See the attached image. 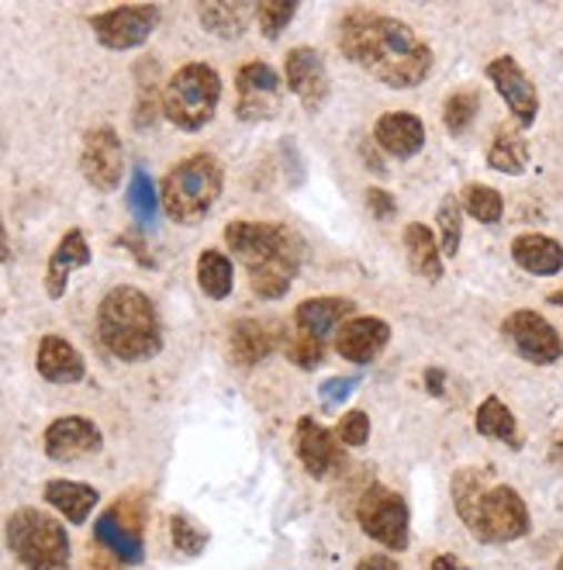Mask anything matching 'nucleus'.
Returning a JSON list of instances; mask_svg holds the SVG:
<instances>
[{"instance_id":"obj_50","label":"nucleus","mask_w":563,"mask_h":570,"mask_svg":"<svg viewBox=\"0 0 563 570\" xmlns=\"http://www.w3.org/2000/svg\"><path fill=\"white\" fill-rule=\"evenodd\" d=\"M556 570H563V553H560V563H556Z\"/></svg>"},{"instance_id":"obj_33","label":"nucleus","mask_w":563,"mask_h":570,"mask_svg":"<svg viewBox=\"0 0 563 570\" xmlns=\"http://www.w3.org/2000/svg\"><path fill=\"white\" fill-rule=\"evenodd\" d=\"M129 211L135 214V221L142 229H152L155 221V211H160V194H155V183L145 170H135L132 173V183H129Z\"/></svg>"},{"instance_id":"obj_38","label":"nucleus","mask_w":563,"mask_h":570,"mask_svg":"<svg viewBox=\"0 0 563 570\" xmlns=\"http://www.w3.org/2000/svg\"><path fill=\"white\" fill-rule=\"evenodd\" d=\"M339 442L342 447H366V439H370V416L366 411H346V416L339 419V429H335Z\"/></svg>"},{"instance_id":"obj_46","label":"nucleus","mask_w":563,"mask_h":570,"mask_svg":"<svg viewBox=\"0 0 563 570\" xmlns=\"http://www.w3.org/2000/svg\"><path fill=\"white\" fill-rule=\"evenodd\" d=\"M11 260V246H8V229H4V218H0V267Z\"/></svg>"},{"instance_id":"obj_1","label":"nucleus","mask_w":563,"mask_h":570,"mask_svg":"<svg viewBox=\"0 0 563 570\" xmlns=\"http://www.w3.org/2000/svg\"><path fill=\"white\" fill-rule=\"evenodd\" d=\"M339 49L391 90H412L432 73V49L412 24L378 11H353L339 28Z\"/></svg>"},{"instance_id":"obj_8","label":"nucleus","mask_w":563,"mask_h":570,"mask_svg":"<svg viewBox=\"0 0 563 570\" xmlns=\"http://www.w3.org/2000/svg\"><path fill=\"white\" fill-rule=\"evenodd\" d=\"M356 519L363 526V532L370 536V540H378L381 547L401 553L404 547H409V504H404V498L384 484H370L356 504Z\"/></svg>"},{"instance_id":"obj_10","label":"nucleus","mask_w":563,"mask_h":570,"mask_svg":"<svg viewBox=\"0 0 563 570\" xmlns=\"http://www.w3.org/2000/svg\"><path fill=\"white\" fill-rule=\"evenodd\" d=\"M284 108V80L270 62H245L235 73V118L239 121H270Z\"/></svg>"},{"instance_id":"obj_39","label":"nucleus","mask_w":563,"mask_h":570,"mask_svg":"<svg viewBox=\"0 0 563 570\" xmlns=\"http://www.w3.org/2000/svg\"><path fill=\"white\" fill-rule=\"evenodd\" d=\"M163 111V98L149 80H139V104H135V129H152Z\"/></svg>"},{"instance_id":"obj_37","label":"nucleus","mask_w":563,"mask_h":570,"mask_svg":"<svg viewBox=\"0 0 563 570\" xmlns=\"http://www.w3.org/2000/svg\"><path fill=\"white\" fill-rule=\"evenodd\" d=\"M284 353H288V360H291L294 367H301V370H315V367L325 360V342L294 329V332L288 336V342H284Z\"/></svg>"},{"instance_id":"obj_30","label":"nucleus","mask_w":563,"mask_h":570,"mask_svg":"<svg viewBox=\"0 0 563 570\" xmlns=\"http://www.w3.org/2000/svg\"><path fill=\"white\" fill-rule=\"evenodd\" d=\"M487 167L497 170V173H509V177L525 173V167H529L525 139L515 129H497V136H494V142L487 149Z\"/></svg>"},{"instance_id":"obj_43","label":"nucleus","mask_w":563,"mask_h":570,"mask_svg":"<svg viewBox=\"0 0 563 570\" xmlns=\"http://www.w3.org/2000/svg\"><path fill=\"white\" fill-rule=\"evenodd\" d=\"M425 388H429V394L440 398V394L446 391V373H443L440 367H429V370H425Z\"/></svg>"},{"instance_id":"obj_16","label":"nucleus","mask_w":563,"mask_h":570,"mask_svg":"<svg viewBox=\"0 0 563 570\" xmlns=\"http://www.w3.org/2000/svg\"><path fill=\"white\" fill-rule=\"evenodd\" d=\"M284 73H288V87L294 90V98L308 108V111H322L332 83H329V70H325V59L311 49V46H298L288 52L284 59Z\"/></svg>"},{"instance_id":"obj_9","label":"nucleus","mask_w":563,"mask_h":570,"mask_svg":"<svg viewBox=\"0 0 563 570\" xmlns=\"http://www.w3.org/2000/svg\"><path fill=\"white\" fill-rule=\"evenodd\" d=\"M93 540L118 563H142V501L124 494L93 522Z\"/></svg>"},{"instance_id":"obj_19","label":"nucleus","mask_w":563,"mask_h":570,"mask_svg":"<svg viewBox=\"0 0 563 570\" xmlns=\"http://www.w3.org/2000/svg\"><path fill=\"white\" fill-rule=\"evenodd\" d=\"M90 260H93V252L87 246V236L80 229H70L67 236L59 239V246L52 249V257L46 263V294L52 301H59L70 288V277L77 270L90 267Z\"/></svg>"},{"instance_id":"obj_22","label":"nucleus","mask_w":563,"mask_h":570,"mask_svg":"<svg viewBox=\"0 0 563 570\" xmlns=\"http://www.w3.org/2000/svg\"><path fill=\"white\" fill-rule=\"evenodd\" d=\"M353 308L356 304L346 298H308L294 311V329L325 342L329 332H339V326H346L353 319Z\"/></svg>"},{"instance_id":"obj_21","label":"nucleus","mask_w":563,"mask_h":570,"mask_svg":"<svg viewBox=\"0 0 563 570\" xmlns=\"http://www.w3.org/2000/svg\"><path fill=\"white\" fill-rule=\"evenodd\" d=\"M36 370L49 384H80L87 377V363L80 350L62 336H42L39 353H36Z\"/></svg>"},{"instance_id":"obj_28","label":"nucleus","mask_w":563,"mask_h":570,"mask_svg":"<svg viewBox=\"0 0 563 570\" xmlns=\"http://www.w3.org/2000/svg\"><path fill=\"white\" fill-rule=\"evenodd\" d=\"M474 426L481 436L487 439H497V442H505V447L519 450L522 447V439H519V422L512 416V408L502 401V398H484L481 408H477V416H474Z\"/></svg>"},{"instance_id":"obj_13","label":"nucleus","mask_w":563,"mask_h":570,"mask_svg":"<svg viewBox=\"0 0 563 570\" xmlns=\"http://www.w3.org/2000/svg\"><path fill=\"white\" fill-rule=\"evenodd\" d=\"M80 170L87 183L101 194H114L124 177V146L114 129L101 124L83 136V152H80Z\"/></svg>"},{"instance_id":"obj_3","label":"nucleus","mask_w":563,"mask_h":570,"mask_svg":"<svg viewBox=\"0 0 563 570\" xmlns=\"http://www.w3.org/2000/svg\"><path fill=\"white\" fill-rule=\"evenodd\" d=\"M98 339L121 363H145L163 350V326L145 291L111 288L98 308Z\"/></svg>"},{"instance_id":"obj_35","label":"nucleus","mask_w":563,"mask_h":570,"mask_svg":"<svg viewBox=\"0 0 563 570\" xmlns=\"http://www.w3.org/2000/svg\"><path fill=\"white\" fill-rule=\"evenodd\" d=\"M435 221H440V249L443 257H456L460 252V239H463V211H460V198H443L440 211H435Z\"/></svg>"},{"instance_id":"obj_48","label":"nucleus","mask_w":563,"mask_h":570,"mask_svg":"<svg viewBox=\"0 0 563 570\" xmlns=\"http://www.w3.org/2000/svg\"><path fill=\"white\" fill-rule=\"evenodd\" d=\"M546 304H556V308H563V288H560V291H553V294L546 298Z\"/></svg>"},{"instance_id":"obj_4","label":"nucleus","mask_w":563,"mask_h":570,"mask_svg":"<svg viewBox=\"0 0 563 570\" xmlns=\"http://www.w3.org/2000/svg\"><path fill=\"white\" fill-rule=\"evenodd\" d=\"M225 170L211 152H194L180 160L160 183V204L177 226H198L222 198Z\"/></svg>"},{"instance_id":"obj_17","label":"nucleus","mask_w":563,"mask_h":570,"mask_svg":"<svg viewBox=\"0 0 563 570\" xmlns=\"http://www.w3.org/2000/svg\"><path fill=\"white\" fill-rule=\"evenodd\" d=\"M388 342H391V326L384 319H378V314H356L346 326H339L335 353L356 367H366L370 360H378V353Z\"/></svg>"},{"instance_id":"obj_25","label":"nucleus","mask_w":563,"mask_h":570,"mask_svg":"<svg viewBox=\"0 0 563 570\" xmlns=\"http://www.w3.org/2000/svg\"><path fill=\"white\" fill-rule=\"evenodd\" d=\"M42 494H46V501L52 504V509L73 526H83L90 519V512L98 509V501H101L98 491H93L90 484H80V481H49Z\"/></svg>"},{"instance_id":"obj_45","label":"nucleus","mask_w":563,"mask_h":570,"mask_svg":"<svg viewBox=\"0 0 563 570\" xmlns=\"http://www.w3.org/2000/svg\"><path fill=\"white\" fill-rule=\"evenodd\" d=\"M121 242H129V246H132V252H135V257H139V263L152 267V257H145V246H142V239H139L135 232H129V236H121Z\"/></svg>"},{"instance_id":"obj_26","label":"nucleus","mask_w":563,"mask_h":570,"mask_svg":"<svg viewBox=\"0 0 563 570\" xmlns=\"http://www.w3.org/2000/svg\"><path fill=\"white\" fill-rule=\"evenodd\" d=\"M404 252H409V263L412 270L435 283L443 277V249H440V239L432 236V229H425L422 221H412L409 229H404Z\"/></svg>"},{"instance_id":"obj_5","label":"nucleus","mask_w":563,"mask_h":570,"mask_svg":"<svg viewBox=\"0 0 563 570\" xmlns=\"http://www.w3.org/2000/svg\"><path fill=\"white\" fill-rule=\"evenodd\" d=\"M222 101V77L208 62H187L163 87V114L183 132H201Z\"/></svg>"},{"instance_id":"obj_14","label":"nucleus","mask_w":563,"mask_h":570,"mask_svg":"<svg viewBox=\"0 0 563 570\" xmlns=\"http://www.w3.org/2000/svg\"><path fill=\"white\" fill-rule=\"evenodd\" d=\"M487 80L494 83V90L502 93V101L509 104L515 124L529 129L540 114V93L533 87V80L525 77V70L515 62V56H497L487 62Z\"/></svg>"},{"instance_id":"obj_42","label":"nucleus","mask_w":563,"mask_h":570,"mask_svg":"<svg viewBox=\"0 0 563 570\" xmlns=\"http://www.w3.org/2000/svg\"><path fill=\"white\" fill-rule=\"evenodd\" d=\"M356 570H401V567H398V560L388 557V553H370V557L360 560Z\"/></svg>"},{"instance_id":"obj_40","label":"nucleus","mask_w":563,"mask_h":570,"mask_svg":"<svg viewBox=\"0 0 563 570\" xmlns=\"http://www.w3.org/2000/svg\"><path fill=\"white\" fill-rule=\"evenodd\" d=\"M356 384H360L356 377H329L325 384L319 388V398H322L325 408H335V404H342L356 391Z\"/></svg>"},{"instance_id":"obj_36","label":"nucleus","mask_w":563,"mask_h":570,"mask_svg":"<svg viewBox=\"0 0 563 570\" xmlns=\"http://www.w3.org/2000/svg\"><path fill=\"white\" fill-rule=\"evenodd\" d=\"M294 14H298V0H263V4H257V21H260L263 39L273 42L284 36V28L291 24Z\"/></svg>"},{"instance_id":"obj_31","label":"nucleus","mask_w":563,"mask_h":570,"mask_svg":"<svg viewBox=\"0 0 563 570\" xmlns=\"http://www.w3.org/2000/svg\"><path fill=\"white\" fill-rule=\"evenodd\" d=\"M460 204H463L466 214L477 218L481 226H497V221H502V214H505L502 194H497V190L487 187V183H466L460 190Z\"/></svg>"},{"instance_id":"obj_34","label":"nucleus","mask_w":563,"mask_h":570,"mask_svg":"<svg viewBox=\"0 0 563 570\" xmlns=\"http://www.w3.org/2000/svg\"><path fill=\"white\" fill-rule=\"evenodd\" d=\"M170 540H173L177 553H183V557H198V553H204V547H208V529H204L194 516L173 512V516H170Z\"/></svg>"},{"instance_id":"obj_41","label":"nucleus","mask_w":563,"mask_h":570,"mask_svg":"<svg viewBox=\"0 0 563 570\" xmlns=\"http://www.w3.org/2000/svg\"><path fill=\"white\" fill-rule=\"evenodd\" d=\"M366 208H370V214L378 218V221H388V218L398 214V204H394V198L388 194L384 187H370L366 190Z\"/></svg>"},{"instance_id":"obj_18","label":"nucleus","mask_w":563,"mask_h":570,"mask_svg":"<svg viewBox=\"0 0 563 570\" xmlns=\"http://www.w3.org/2000/svg\"><path fill=\"white\" fill-rule=\"evenodd\" d=\"M298 457H301V463L311 478L322 481L342 463V442L332 429H325L322 422L304 416L298 422Z\"/></svg>"},{"instance_id":"obj_15","label":"nucleus","mask_w":563,"mask_h":570,"mask_svg":"<svg viewBox=\"0 0 563 570\" xmlns=\"http://www.w3.org/2000/svg\"><path fill=\"white\" fill-rule=\"evenodd\" d=\"M101 447H104L101 429L93 426L90 419H83V416H62V419L49 422V429L42 436V450L56 463L83 460L90 453H98Z\"/></svg>"},{"instance_id":"obj_44","label":"nucleus","mask_w":563,"mask_h":570,"mask_svg":"<svg viewBox=\"0 0 563 570\" xmlns=\"http://www.w3.org/2000/svg\"><path fill=\"white\" fill-rule=\"evenodd\" d=\"M429 570H471V567H466L460 557H453V553H440V557H435L432 563H429Z\"/></svg>"},{"instance_id":"obj_29","label":"nucleus","mask_w":563,"mask_h":570,"mask_svg":"<svg viewBox=\"0 0 563 570\" xmlns=\"http://www.w3.org/2000/svg\"><path fill=\"white\" fill-rule=\"evenodd\" d=\"M198 288L211 298V301H225L235 288V270L232 260L218 249H204L198 257Z\"/></svg>"},{"instance_id":"obj_20","label":"nucleus","mask_w":563,"mask_h":570,"mask_svg":"<svg viewBox=\"0 0 563 570\" xmlns=\"http://www.w3.org/2000/svg\"><path fill=\"white\" fill-rule=\"evenodd\" d=\"M373 142L391 152L394 160H412L425 146V124L412 111H391L373 124Z\"/></svg>"},{"instance_id":"obj_23","label":"nucleus","mask_w":563,"mask_h":570,"mask_svg":"<svg viewBox=\"0 0 563 570\" xmlns=\"http://www.w3.org/2000/svg\"><path fill=\"white\" fill-rule=\"evenodd\" d=\"M273 350H277V332H273V326L257 322V319H242V322L232 326V336H229V357H232V363H239V367H257Z\"/></svg>"},{"instance_id":"obj_27","label":"nucleus","mask_w":563,"mask_h":570,"mask_svg":"<svg viewBox=\"0 0 563 570\" xmlns=\"http://www.w3.org/2000/svg\"><path fill=\"white\" fill-rule=\"evenodd\" d=\"M253 14H257V8L242 4V0H204L198 8L204 31H211L218 39H242V31Z\"/></svg>"},{"instance_id":"obj_49","label":"nucleus","mask_w":563,"mask_h":570,"mask_svg":"<svg viewBox=\"0 0 563 570\" xmlns=\"http://www.w3.org/2000/svg\"><path fill=\"white\" fill-rule=\"evenodd\" d=\"M0 152H4V132H0Z\"/></svg>"},{"instance_id":"obj_12","label":"nucleus","mask_w":563,"mask_h":570,"mask_svg":"<svg viewBox=\"0 0 563 570\" xmlns=\"http://www.w3.org/2000/svg\"><path fill=\"white\" fill-rule=\"evenodd\" d=\"M505 339L512 342V350L533 367H550L563 357V339L560 332L543 319L540 311H529V308H519L512 311L505 326H502Z\"/></svg>"},{"instance_id":"obj_7","label":"nucleus","mask_w":563,"mask_h":570,"mask_svg":"<svg viewBox=\"0 0 563 570\" xmlns=\"http://www.w3.org/2000/svg\"><path fill=\"white\" fill-rule=\"evenodd\" d=\"M225 246L245 263V270L280 263V260L301 263L304 257L301 239L288 226H277V221H229Z\"/></svg>"},{"instance_id":"obj_2","label":"nucleus","mask_w":563,"mask_h":570,"mask_svg":"<svg viewBox=\"0 0 563 570\" xmlns=\"http://www.w3.org/2000/svg\"><path fill=\"white\" fill-rule=\"evenodd\" d=\"M453 509L481 543H515L533 529L522 494L497 484L487 467H460L453 473Z\"/></svg>"},{"instance_id":"obj_11","label":"nucleus","mask_w":563,"mask_h":570,"mask_svg":"<svg viewBox=\"0 0 563 570\" xmlns=\"http://www.w3.org/2000/svg\"><path fill=\"white\" fill-rule=\"evenodd\" d=\"M155 24H160V8L155 4H124L90 18L93 39L111 52H129L145 46Z\"/></svg>"},{"instance_id":"obj_24","label":"nucleus","mask_w":563,"mask_h":570,"mask_svg":"<svg viewBox=\"0 0 563 570\" xmlns=\"http://www.w3.org/2000/svg\"><path fill=\"white\" fill-rule=\"evenodd\" d=\"M512 260L536 277H553L563 270V246L543 232H525L512 242Z\"/></svg>"},{"instance_id":"obj_6","label":"nucleus","mask_w":563,"mask_h":570,"mask_svg":"<svg viewBox=\"0 0 563 570\" xmlns=\"http://www.w3.org/2000/svg\"><path fill=\"white\" fill-rule=\"evenodd\" d=\"M8 550L28 570H70V532L39 509H18L8 519Z\"/></svg>"},{"instance_id":"obj_47","label":"nucleus","mask_w":563,"mask_h":570,"mask_svg":"<svg viewBox=\"0 0 563 570\" xmlns=\"http://www.w3.org/2000/svg\"><path fill=\"white\" fill-rule=\"evenodd\" d=\"M550 463L556 467V470H563V436L553 442V447H550Z\"/></svg>"},{"instance_id":"obj_32","label":"nucleus","mask_w":563,"mask_h":570,"mask_svg":"<svg viewBox=\"0 0 563 570\" xmlns=\"http://www.w3.org/2000/svg\"><path fill=\"white\" fill-rule=\"evenodd\" d=\"M477 111H481V93L471 90V87H463V90H453L450 98H446V104H443V121H446V129H450L453 136H463V132L474 124Z\"/></svg>"}]
</instances>
